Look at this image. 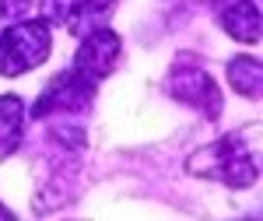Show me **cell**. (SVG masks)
<instances>
[{
  "instance_id": "1",
  "label": "cell",
  "mask_w": 263,
  "mask_h": 221,
  "mask_svg": "<svg viewBox=\"0 0 263 221\" xmlns=\"http://www.w3.org/2000/svg\"><path fill=\"white\" fill-rule=\"evenodd\" d=\"M49 49H53V25L46 18L11 25L7 32H0V78H18L46 63Z\"/></svg>"
},
{
  "instance_id": "2",
  "label": "cell",
  "mask_w": 263,
  "mask_h": 221,
  "mask_svg": "<svg viewBox=\"0 0 263 221\" xmlns=\"http://www.w3.org/2000/svg\"><path fill=\"white\" fill-rule=\"evenodd\" d=\"M186 169L193 176L221 179L228 186H249V182H256V158H249V148L242 144L239 134H228L218 144L197 151L193 158L186 161Z\"/></svg>"
},
{
  "instance_id": "3",
  "label": "cell",
  "mask_w": 263,
  "mask_h": 221,
  "mask_svg": "<svg viewBox=\"0 0 263 221\" xmlns=\"http://www.w3.org/2000/svg\"><path fill=\"white\" fill-rule=\"evenodd\" d=\"M168 95L193 105L207 120H214L221 113V88L200 63H176L172 74H168Z\"/></svg>"
},
{
  "instance_id": "4",
  "label": "cell",
  "mask_w": 263,
  "mask_h": 221,
  "mask_svg": "<svg viewBox=\"0 0 263 221\" xmlns=\"http://www.w3.org/2000/svg\"><path fill=\"white\" fill-rule=\"evenodd\" d=\"M95 95V81L84 78L81 70H60L57 78L49 81V88L42 91V99L35 102L32 116L35 120H46L49 113H81L84 105Z\"/></svg>"
},
{
  "instance_id": "5",
  "label": "cell",
  "mask_w": 263,
  "mask_h": 221,
  "mask_svg": "<svg viewBox=\"0 0 263 221\" xmlns=\"http://www.w3.org/2000/svg\"><path fill=\"white\" fill-rule=\"evenodd\" d=\"M120 35L112 32V28H91V32H84L81 46H78V57H74V70H81L84 78H91L99 84L102 78H109V70L116 67L120 60Z\"/></svg>"
},
{
  "instance_id": "6",
  "label": "cell",
  "mask_w": 263,
  "mask_h": 221,
  "mask_svg": "<svg viewBox=\"0 0 263 221\" xmlns=\"http://www.w3.org/2000/svg\"><path fill=\"white\" fill-rule=\"evenodd\" d=\"M221 28L239 42H260V4L256 0H228L221 7Z\"/></svg>"
},
{
  "instance_id": "7",
  "label": "cell",
  "mask_w": 263,
  "mask_h": 221,
  "mask_svg": "<svg viewBox=\"0 0 263 221\" xmlns=\"http://www.w3.org/2000/svg\"><path fill=\"white\" fill-rule=\"evenodd\" d=\"M25 137V102L18 95H0V158L14 155Z\"/></svg>"
},
{
  "instance_id": "8",
  "label": "cell",
  "mask_w": 263,
  "mask_h": 221,
  "mask_svg": "<svg viewBox=\"0 0 263 221\" xmlns=\"http://www.w3.org/2000/svg\"><path fill=\"white\" fill-rule=\"evenodd\" d=\"M112 4H116V0H70V11H67L63 25H67L74 35H84V32H91V28H99V25L109 21Z\"/></svg>"
},
{
  "instance_id": "9",
  "label": "cell",
  "mask_w": 263,
  "mask_h": 221,
  "mask_svg": "<svg viewBox=\"0 0 263 221\" xmlns=\"http://www.w3.org/2000/svg\"><path fill=\"white\" fill-rule=\"evenodd\" d=\"M224 78H228V84L239 95L260 99V60L256 57H235V60L224 67Z\"/></svg>"
},
{
  "instance_id": "10",
  "label": "cell",
  "mask_w": 263,
  "mask_h": 221,
  "mask_svg": "<svg viewBox=\"0 0 263 221\" xmlns=\"http://www.w3.org/2000/svg\"><path fill=\"white\" fill-rule=\"evenodd\" d=\"M28 7V0H0V18H14Z\"/></svg>"
}]
</instances>
